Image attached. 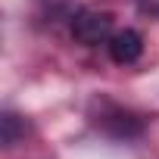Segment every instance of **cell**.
<instances>
[{
  "mask_svg": "<svg viewBox=\"0 0 159 159\" xmlns=\"http://www.w3.org/2000/svg\"><path fill=\"white\" fill-rule=\"evenodd\" d=\"M91 122L112 140H134L143 134V116L112 100H97L91 109Z\"/></svg>",
  "mask_w": 159,
  "mask_h": 159,
  "instance_id": "6da1fadb",
  "label": "cell"
},
{
  "mask_svg": "<svg viewBox=\"0 0 159 159\" xmlns=\"http://www.w3.org/2000/svg\"><path fill=\"white\" fill-rule=\"evenodd\" d=\"M116 34V22L109 10L100 7H81L72 13V38L84 47H100L109 44V38Z\"/></svg>",
  "mask_w": 159,
  "mask_h": 159,
  "instance_id": "7a4b0ae2",
  "label": "cell"
},
{
  "mask_svg": "<svg viewBox=\"0 0 159 159\" xmlns=\"http://www.w3.org/2000/svg\"><path fill=\"white\" fill-rule=\"evenodd\" d=\"M106 50H109L112 62H119V66H134V62L143 56V38H140V31H134V28H116V34L109 38Z\"/></svg>",
  "mask_w": 159,
  "mask_h": 159,
  "instance_id": "3957f363",
  "label": "cell"
},
{
  "mask_svg": "<svg viewBox=\"0 0 159 159\" xmlns=\"http://www.w3.org/2000/svg\"><path fill=\"white\" fill-rule=\"evenodd\" d=\"M19 137H25V125L19 122L16 112H3V143L13 147V143H19Z\"/></svg>",
  "mask_w": 159,
  "mask_h": 159,
  "instance_id": "277c9868",
  "label": "cell"
},
{
  "mask_svg": "<svg viewBox=\"0 0 159 159\" xmlns=\"http://www.w3.org/2000/svg\"><path fill=\"white\" fill-rule=\"evenodd\" d=\"M134 3H137V10H140L143 16L159 19V0H134Z\"/></svg>",
  "mask_w": 159,
  "mask_h": 159,
  "instance_id": "5b68a950",
  "label": "cell"
}]
</instances>
